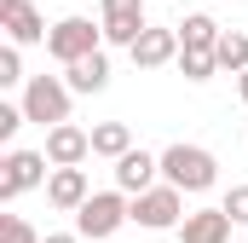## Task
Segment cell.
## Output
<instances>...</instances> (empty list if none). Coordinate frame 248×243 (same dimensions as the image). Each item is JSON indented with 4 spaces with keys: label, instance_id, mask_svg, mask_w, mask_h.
<instances>
[{
    "label": "cell",
    "instance_id": "1",
    "mask_svg": "<svg viewBox=\"0 0 248 243\" xmlns=\"http://www.w3.org/2000/svg\"><path fill=\"white\" fill-rule=\"evenodd\" d=\"M127 220H133V197H127L122 185L116 191H93L81 208H75V232L87 243H104V238H116Z\"/></svg>",
    "mask_w": 248,
    "mask_h": 243
},
{
    "label": "cell",
    "instance_id": "2",
    "mask_svg": "<svg viewBox=\"0 0 248 243\" xmlns=\"http://www.w3.org/2000/svg\"><path fill=\"white\" fill-rule=\"evenodd\" d=\"M162 180L179 185V191H208V185L219 180V162H214V151H202V145H168L162 151Z\"/></svg>",
    "mask_w": 248,
    "mask_h": 243
},
{
    "label": "cell",
    "instance_id": "3",
    "mask_svg": "<svg viewBox=\"0 0 248 243\" xmlns=\"http://www.w3.org/2000/svg\"><path fill=\"white\" fill-rule=\"evenodd\" d=\"M179 220H185V191L179 185H150V191H139L133 197V226H144V232H179Z\"/></svg>",
    "mask_w": 248,
    "mask_h": 243
},
{
    "label": "cell",
    "instance_id": "4",
    "mask_svg": "<svg viewBox=\"0 0 248 243\" xmlns=\"http://www.w3.org/2000/svg\"><path fill=\"white\" fill-rule=\"evenodd\" d=\"M98 47H104V23H93V17H58L46 29V52L58 64H75L87 52H98Z\"/></svg>",
    "mask_w": 248,
    "mask_h": 243
},
{
    "label": "cell",
    "instance_id": "5",
    "mask_svg": "<svg viewBox=\"0 0 248 243\" xmlns=\"http://www.w3.org/2000/svg\"><path fill=\"white\" fill-rule=\"evenodd\" d=\"M69 81H58V75H29L23 81V110H29V122H41V127H58V122H69Z\"/></svg>",
    "mask_w": 248,
    "mask_h": 243
},
{
    "label": "cell",
    "instance_id": "6",
    "mask_svg": "<svg viewBox=\"0 0 248 243\" xmlns=\"http://www.w3.org/2000/svg\"><path fill=\"white\" fill-rule=\"evenodd\" d=\"M46 162H52L46 151H6V162H0V203H12V197L46 185V180H52Z\"/></svg>",
    "mask_w": 248,
    "mask_h": 243
},
{
    "label": "cell",
    "instance_id": "7",
    "mask_svg": "<svg viewBox=\"0 0 248 243\" xmlns=\"http://www.w3.org/2000/svg\"><path fill=\"white\" fill-rule=\"evenodd\" d=\"M98 23H104V41H116V47H133V41L150 29V23H144V0H104Z\"/></svg>",
    "mask_w": 248,
    "mask_h": 243
},
{
    "label": "cell",
    "instance_id": "8",
    "mask_svg": "<svg viewBox=\"0 0 248 243\" xmlns=\"http://www.w3.org/2000/svg\"><path fill=\"white\" fill-rule=\"evenodd\" d=\"M179 52H185V47H179V29H156V23H150V29H144V35L127 47V58L139 64V69H162V64H179Z\"/></svg>",
    "mask_w": 248,
    "mask_h": 243
},
{
    "label": "cell",
    "instance_id": "9",
    "mask_svg": "<svg viewBox=\"0 0 248 243\" xmlns=\"http://www.w3.org/2000/svg\"><path fill=\"white\" fill-rule=\"evenodd\" d=\"M46 156H52V168H75V162H87V156H93V133L75 127V122L46 127Z\"/></svg>",
    "mask_w": 248,
    "mask_h": 243
},
{
    "label": "cell",
    "instance_id": "10",
    "mask_svg": "<svg viewBox=\"0 0 248 243\" xmlns=\"http://www.w3.org/2000/svg\"><path fill=\"white\" fill-rule=\"evenodd\" d=\"M231 214H225V203L219 208H190L185 220H179V243H231Z\"/></svg>",
    "mask_w": 248,
    "mask_h": 243
},
{
    "label": "cell",
    "instance_id": "11",
    "mask_svg": "<svg viewBox=\"0 0 248 243\" xmlns=\"http://www.w3.org/2000/svg\"><path fill=\"white\" fill-rule=\"evenodd\" d=\"M0 29H6L17 47H35V41H46V17H41L29 0H0Z\"/></svg>",
    "mask_w": 248,
    "mask_h": 243
},
{
    "label": "cell",
    "instance_id": "12",
    "mask_svg": "<svg viewBox=\"0 0 248 243\" xmlns=\"http://www.w3.org/2000/svg\"><path fill=\"white\" fill-rule=\"evenodd\" d=\"M156 174H162V156H150V151H127V156H116V185H122L127 197H139V191H150L156 185Z\"/></svg>",
    "mask_w": 248,
    "mask_h": 243
},
{
    "label": "cell",
    "instance_id": "13",
    "mask_svg": "<svg viewBox=\"0 0 248 243\" xmlns=\"http://www.w3.org/2000/svg\"><path fill=\"white\" fill-rule=\"evenodd\" d=\"M87 197H93V185H87V168H81V162H75V168H52V180H46V203H52V208L75 214Z\"/></svg>",
    "mask_w": 248,
    "mask_h": 243
},
{
    "label": "cell",
    "instance_id": "14",
    "mask_svg": "<svg viewBox=\"0 0 248 243\" xmlns=\"http://www.w3.org/2000/svg\"><path fill=\"white\" fill-rule=\"evenodd\" d=\"M63 81H69L75 93H104V87H110V58H104V47L87 52V58H75V64H63Z\"/></svg>",
    "mask_w": 248,
    "mask_h": 243
},
{
    "label": "cell",
    "instance_id": "15",
    "mask_svg": "<svg viewBox=\"0 0 248 243\" xmlns=\"http://www.w3.org/2000/svg\"><path fill=\"white\" fill-rule=\"evenodd\" d=\"M173 29H179V47H190V52H214V47H219V35H225L208 12H190L185 23H173Z\"/></svg>",
    "mask_w": 248,
    "mask_h": 243
},
{
    "label": "cell",
    "instance_id": "16",
    "mask_svg": "<svg viewBox=\"0 0 248 243\" xmlns=\"http://www.w3.org/2000/svg\"><path fill=\"white\" fill-rule=\"evenodd\" d=\"M127 151H133V127H127V122H98V127H93V156H110V162H116Z\"/></svg>",
    "mask_w": 248,
    "mask_h": 243
},
{
    "label": "cell",
    "instance_id": "17",
    "mask_svg": "<svg viewBox=\"0 0 248 243\" xmlns=\"http://www.w3.org/2000/svg\"><path fill=\"white\" fill-rule=\"evenodd\" d=\"M214 58H219L225 75H243V69H248V35H243V29H225L219 47H214Z\"/></svg>",
    "mask_w": 248,
    "mask_h": 243
},
{
    "label": "cell",
    "instance_id": "18",
    "mask_svg": "<svg viewBox=\"0 0 248 243\" xmlns=\"http://www.w3.org/2000/svg\"><path fill=\"white\" fill-rule=\"evenodd\" d=\"M179 75H185V81H214V75H219V58H214V52H179Z\"/></svg>",
    "mask_w": 248,
    "mask_h": 243
},
{
    "label": "cell",
    "instance_id": "19",
    "mask_svg": "<svg viewBox=\"0 0 248 243\" xmlns=\"http://www.w3.org/2000/svg\"><path fill=\"white\" fill-rule=\"evenodd\" d=\"M0 243H41V232H35L23 214H6V220H0Z\"/></svg>",
    "mask_w": 248,
    "mask_h": 243
},
{
    "label": "cell",
    "instance_id": "20",
    "mask_svg": "<svg viewBox=\"0 0 248 243\" xmlns=\"http://www.w3.org/2000/svg\"><path fill=\"white\" fill-rule=\"evenodd\" d=\"M17 81H29V75H23V58H17V41H12V47H0V87H17Z\"/></svg>",
    "mask_w": 248,
    "mask_h": 243
},
{
    "label": "cell",
    "instance_id": "21",
    "mask_svg": "<svg viewBox=\"0 0 248 243\" xmlns=\"http://www.w3.org/2000/svg\"><path fill=\"white\" fill-rule=\"evenodd\" d=\"M23 122H29V110H23V104H0V139H6V145H12V139H17V127H23Z\"/></svg>",
    "mask_w": 248,
    "mask_h": 243
},
{
    "label": "cell",
    "instance_id": "22",
    "mask_svg": "<svg viewBox=\"0 0 248 243\" xmlns=\"http://www.w3.org/2000/svg\"><path fill=\"white\" fill-rule=\"evenodd\" d=\"M225 214H231L237 226H248V185H231V191H225Z\"/></svg>",
    "mask_w": 248,
    "mask_h": 243
},
{
    "label": "cell",
    "instance_id": "23",
    "mask_svg": "<svg viewBox=\"0 0 248 243\" xmlns=\"http://www.w3.org/2000/svg\"><path fill=\"white\" fill-rule=\"evenodd\" d=\"M41 243H87V238H81V232H46Z\"/></svg>",
    "mask_w": 248,
    "mask_h": 243
},
{
    "label": "cell",
    "instance_id": "24",
    "mask_svg": "<svg viewBox=\"0 0 248 243\" xmlns=\"http://www.w3.org/2000/svg\"><path fill=\"white\" fill-rule=\"evenodd\" d=\"M237 99H243V104H248V69H243V75H237Z\"/></svg>",
    "mask_w": 248,
    "mask_h": 243
}]
</instances>
